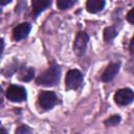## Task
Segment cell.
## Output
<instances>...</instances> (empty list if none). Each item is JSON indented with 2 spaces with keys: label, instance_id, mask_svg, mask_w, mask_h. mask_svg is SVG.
Instances as JSON below:
<instances>
[{
  "label": "cell",
  "instance_id": "6da1fadb",
  "mask_svg": "<svg viewBox=\"0 0 134 134\" xmlns=\"http://www.w3.org/2000/svg\"><path fill=\"white\" fill-rule=\"evenodd\" d=\"M60 75H61V68L59 65L54 64L38 76L37 83L42 86H53L58 84V82L60 81Z\"/></svg>",
  "mask_w": 134,
  "mask_h": 134
},
{
  "label": "cell",
  "instance_id": "7a4b0ae2",
  "mask_svg": "<svg viewBox=\"0 0 134 134\" xmlns=\"http://www.w3.org/2000/svg\"><path fill=\"white\" fill-rule=\"evenodd\" d=\"M26 90L22 86L12 85L6 90V97L15 103H21L26 99Z\"/></svg>",
  "mask_w": 134,
  "mask_h": 134
},
{
  "label": "cell",
  "instance_id": "3957f363",
  "mask_svg": "<svg viewBox=\"0 0 134 134\" xmlns=\"http://www.w3.org/2000/svg\"><path fill=\"white\" fill-rule=\"evenodd\" d=\"M82 82H83V75L77 69H72L67 72L65 83H66V88L68 90L77 89L81 86Z\"/></svg>",
  "mask_w": 134,
  "mask_h": 134
},
{
  "label": "cell",
  "instance_id": "277c9868",
  "mask_svg": "<svg viewBox=\"0 0 134 134\" xmlns=\"http://www.w3.org/2000/svg\"><path fill=\"white\" fill-rule=\"evenodd\" d=\"M114 100L117 105L127 106L134 100V92L129 88H122L114 94Z\"/></svg>",
  "mask_w": 134,
  "mask_h": 134
},
{
  "label": "cell",
  "instance_id": "5b68a950",
  "mask_svg": "<svg viewBox=\"0 0 134 134\" xmlns=\"http://www.w3.org/2000/svg\"><path fill=\"white\" fill-rule=\"evenodd\" d=\"M39 105L44 110L51 109L57 103V96L52 91H43L39 95Z\"/></svg>",
  "mask_w": 134,
  "mask_h": 134
},
{
  "label": "cell",
  "instance_id": "8992f818",
  "mask_svg": "<svg viewBox=\"0 0 134 134\" xmlns=\"http://www.w3.org/2000/svg\"><path fill=\"white\" fill-rule=\"evenodd\" d=\"M88 41H89V37L86 32H79L75 37V40H74V46H73V49H74V52L75 54L77 55H82L85 53V50H86V47H87V44H88Z\"/></svg>",
  "mask_w": 134,
  "mask_h": 134
},
{
  "label": "cell",
  "instance_id": "52a82bcc",
  "mask_svg": "<svg viewBox=\"0 0 134 134\" xmlns=\"http://www.w3.org/2000/svg\"><path fill=\"white\" fill-rule=\"evenodd\" d=\"M29 31H30V24H28V23L19 24L18 26H16L13 29V38L16 41H20V40L26 38L28 36Z\"/></svg>",
  "mask_w": 134,
  "mask_h": 134
},
{
  "label": "cell",
  "instance_id": "ba28073f",
  "mask_svg": "<svg viewBox=\"0 0 134 134\" xmlns=\"http://www.w3.org/2000/svg\"><path fill=\"white\" fill-rule=\"evenodd\" d=\"M119 70V64L118 63H112L110 64L106 69L105 71L103 72L102 74V80L104 82H110L111 80L114 79V76L117 74Z\"/></svg>",
  "mask_w": 134,
  "mask_h": 134
},
{
  "label": "cell",
  "instance_id": "9c48e42d",
  "mask_svg": "<svg viewBox=\"0 0 134 134\" xmlns=\"http://www.w3.org/2000/svg\"><path fill=\"white\" fill-rule=\"evenodd\" d=\"M105 6V1L104 0H89L87 1L86 8L89 13L95 14L97 12H100Z\"/></svg>",
  "mask_w": 134,
  "mask_h": 134
},
{
  "label": "cell",
  "instance_id": "30bf717a",
  "mask_svg": "<svg viewBox=\"0 0 134 134\" xmlns=\"http://www.w3.org/2000/svg\"><path fill=\"white\" fill-rule=\"evenodd\" d=\"M31 4H32V10H34L35 16H38L41 12H43L45 8H47L51 4V1H49V0H34Z\"/></svg>",
  "mask_w": 134,
  "mask_h": 134
},
{
  "label": "cell",
  "instance_id": "8fae6325",
  "mask_svg": "<svg viewBox=\"0 0 134 134\" xmlns=\"http://www.w3.org/2000/svg\"><path fill=\"white\" fill-rule=\"evenodd\" d=\"M116 34L117 32H116V29L114 27H112V26L106 27L105 30H104V39H105V41H111V40H113L115 38Z\"/></svg>",
  "mask_w": 134,
  "mask_h": 134
},
{
  "label": "cell",
  "instance_id": "7c38bea8",
  "mask_svg": "<svg viewBox=\"0 0 134 134\" xmlns=\"http://www.w3.org/2000/svg\"><path fill=\"white\" fill-rule=\"evenodd\" d=\"M34 73H35L34 69H32L31 67H27L26 69H23V70H22V72L20 73V74H21V76H20V77H21V80H22V81L27 82V81H30V80L32 79Z\"/></svg>",
  "mask_w": 134,
  "mask_h": 134
},
{
  "label": "cell",
  "instance_id": "4fadbf2b",
  "mask_svg": "<svg viewBox=\"0 0 134 134\" xmlns=\"http://www.w3.org/2000/svg\"><path fill=\"white\" fill-rule=\"evenodd\" d=\"M74 3L75 1H72V0H59L57 2V5L60 9H67V8H70Z\"/></svg>",
  "mask_w": 134,
  "mask_h": 134
},
{
  "label": "cell",
  "instance_id": "5bb4252c",
  "mask_svg": "<svg viewBox=\"0 0 134 134\" xmlns=\"http://www.w3.org/2000/svg\"><path fill=\"white\" fill-rule=\"evenodd\" d=\"M119 121H120V116L119 115H113V116H111L105 120V125L106 126H116Z\"/></svg>",
  "mask_w": 134,
  "mask_h": 134
},
{
  "label": "cell",
  "instance_id": "9a60e30c",
  "mask_svg": "<svg viewBox=\"0 0 134 134\" xmlns=\"http://www.w3.org/2000/svg\"><path fill=\"white\" fill-rule=\"evenodd\" d=\"M16 134H31V130L27 126H20L17 128Z\"/></svg>",
  "mask_w": 134,
  "mask_h": 134
},
{
  "label": "cell",
  "instance_id": "2e32d148",
  "mask_svg": "<svg viewBox=\"0 0 134 134\" xmlns=\"http://www.w3.org/2000/svg\"><path fill=\"white\" fill-rule=\"evenodd\" d=\"M127 20H128L130 23L134 24V8H132V9L128 13V15H127Z\"/></svg>",
  "mask_w": 134,
  "mask_h": 134
},
{
  "label": "cell",
  "instance_id": "e0dca14e",
  "mask_svg": "<svg viewBox=\"0 0 134 134\" xmlns=\"http://www.w3.org/2000/svg\"><path fill=\"white\" fill-rule=\"evenodd\" d=\"M129 49H130V53L132 55H134V37L131 39V42H130V46H129Z\"/></svg>",
  "mask_w": 134,
  "mask_h": 134
},
{
  "label": "cell",
  "instance_id": "ac0fdd59",
  "mask_svg": "<svg viewBox=\"0 0 134 134\" xmlns=\"http://www.w3.org/2000/svg\"><path fill=\"white\" fill-rule=\"evenodd\" d=\"M1 134H7V132H6V130H5L4 128L1 129Z\"/></svg>",
  "mask_w": 134,
  "mask_h": 134
}]
</instances>
